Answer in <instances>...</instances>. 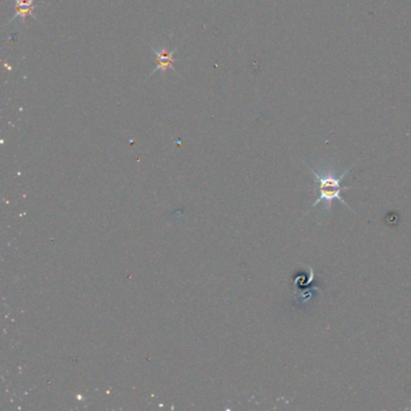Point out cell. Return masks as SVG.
I'll use <instances>...</instances> for the list:
<instances>
[{"instance_id": "obj_3", "label": "cell", "mask_w": 411, "mask_h": 411, "mask_svg": "<svg viewBox=\"0 0 411 411\" xmlns=\"http://www.w3.org/2000/svg\"><path fill=\"white\" fill-rule=\"evenodd\" d=\"M13 2H15V15L8 22V24H11L17 18H21L22 23H24L27 16H31L36 22H39L38 16L34 13V10L36 8L34 3L35 0H13Z\"/></svg>"}, {"instance_id": "obj_1", "label": "cell", "mask_w": 411, "mask_h": 411, "mask_svg": "<svg viewBox=\"0 0 411 411\" xmlns=\"http://www.w3.org/2000/svg\"><path fill=\"white\" fill-rule=\"evenodd\" d=\"M309 169V172L313 176L316 178V181L320 184L318 186V192H320V195L316 200L314 201L313 208L316 207L320 203L326 204L327 211L329 212L331 210V204H333L334 200H339L341 204L345 205L349 210L352 211V209L350 208V205L346 203V201L343 199V195H341V192L344 190H347V187H343L341 186V182L349 174L352 167H350L346 170H344L340 174H338V171L334 168H322L321 171H317L316 169H313L310 167H307Z\"/></svg>"}, {"instance_id": "obj_2", "label": "cell", "mask_w": 411, "mask_h": 411, "mask_svg": "<svg viewBox=\"0 0 411 411\" xmlns=\"http://www.w3.org/2000/svg\"><path fill=\"white\" fill-rule=\"evenodd\" d=\"M152 51L157 58V66L152 70L151 76L157 74V72H165L168 69L174 68V63L176 62V59H174L175 53L177 52L176 48L168 49L165 46H161V47L155 46Z\"/></svg>"}]
</instances>
